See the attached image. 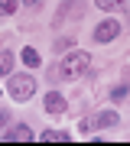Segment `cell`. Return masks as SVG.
<instances>
[{
	"label": "cell",
	"instance_id": "cell-1",
	"mask_svg": "<svg viewBox=\"0 0 130 146\" xmlns=\"http://www.w3.org/2000/svg\"><path fill=\"white\" fill-rule=\"evenodd\" d=\"M88 72H91V55L88 52H65V58L52 72V81H78Z\"/></svg>",
	"mask_w": 130,
	"mask_h": 146
},
{
	"label": "cell",
	"instance_id": "cell-2",
	"mask_svg": "<svg viewBox=\"0 0 130 146\" xmlns=\"http://www.w3.org/2000/svg\"><path fill=\"white\" fill-rule=\"evenodd\" d=\"M7 94L13 101H29L36 94V78L29 72H10L7 75Z\"/></svg>",
	"mask_w": 130,
	"mask_h": 146
},
{
	"label": "cell",
	"instance_id": "cell-3",
	"mask_svg": "<svg viewBox=\"0 0 130 146\" xmlns=\"http://www.w3.org/2000/svg\"><path fill=\"white\" fill-rule=\"evenodd\" d=\"M0 140L3 143H29V140H36V136H33V130L26 123H16V127H10V130L0 133Z\"/></svg>",
	"mask_w": 130,
	"mask_h": 146
},
{
	"label": "cell",
	"instance_id": "cell-4",
	"mask_svg": "<svg viewBox=\"0 0 130 146\" xmlns=\"http://www.w3.org/2000/svg\"><path fill=\"white\" fill-rule=\"evenodd\" d=\"M117 36H120V23L117 20H104V23L94 26V42H111Z\"/></svg>",
	"mask_w": 130,
	"mask_h": 146
},
{
	"label": "cell",
	"instance_id": "cell-5",
	"mask_svg": "<svg viewBox=\"0 0 130 146\" xmlns=\"http://www.w3.org/2000/svg\"><path fill=\"white\" fill-rule=\"evenodd\" d=\"M42 104H46V110H49V114H65V98H62V94H55V91H49L46 94V98H42Z\"/></svg>",
	"mask_w": 130,
	"mask_h": 146
},
{
	"label": "cell",
	"instance_id": "cell-6",
	"mask_svg": "<svg viewBox=\"0 0 130 146\" xmlns=\"http://www.w3.org/2000/svg\"><path fill=\"white\" fill-rule=\"evenodd\" d=\"M39 140H42V143H68L72 133H68V130H42Z\"/></svg>",
	"mask_w": 130,
	"mask_h": 146
},
{
	"label": "cell",
	"instance_id": "cell-7",
	"mask_svg": "<svg viewBox=\"0 0 130 146\" xmlns=\"http://www.w3.org/2000/svg\"><path fill=\"white\" fill-rule=\"evenodd\" d=\"M20 58H23V65H26V68H39V65H42V55H39L33 46H26L23 52H20Z\"/></svg>",
	"mask_w": 130,
	"mask_h": 146
},
{
	"label": "cell",
	"instance_id": "cell-8",
	"mask_svg": "<svg viewBox=\"0 0 130 146\" xmlns=\"http://www.w3.org/2000/svg\"><path fill=\"white\" fill-rule=\"evenodd\" d=\"M10 72H13V52H0V78H7Z\"/></svg>",
	"mask_w": 130,
	"mask_h": 146
},
{
	"label": "cell",
	"instance_id": "cell-9",
	"mask_svg": "<svg viewBox=\"0 0 130 146\" xmlns=\"http://www.w3.org/2000/svg\"><path fill=\"white\" fill-rule=\"evenodd\" d=\"M98 120H101V127H117L120 123L117 110H104V114H98Z\"/></svg>",
	"mask_w": 130,
	"mask_h": 146
},
{
	"label": "cell",
	"instance_id": "cell-10",
	"mask_svg": "<svg viewBox=\"0 0 130 146\" xmlns=\"http://www.w3.org/2000/svg\"><path fill=\"white\" fill-rule=\"evenodd\" d=\"M16 7H20V0H0V16H13Z\"/></svg>",
	"mask_w": 130,
	"mask_h": 146
},
{
	"label": "cell",
	"instance_id": "cell-11",
	"mask_svg": "<svg viewBox=\"0 0 130 146\" xmlns=\"http://www.w3.org/2000/svg\"><path fill=\"white\" fill-rule=\"evenodd\" d=\"M98 127H101V120H98V117H85V120H81V127H78V130H85V133L91 136V130H98Z\"/></svg>",
	"mask_w": 130,
	"mask_h": 146
},
{
	"label": "cell",
	"instance_id": "cell-12",
	"mask_svg": "<svg viewBox=\"0 0 130 146\" xmlns=\"http://www.w3.org/2000/svg\"><path fill=\"white\" fill-rule=\"evenodd\" d=\"M59 13H72V16H78V13H81V3H75V0H68V3H62V10H59Z\"/></svg>",
	"mask_w": 130,
	"mask_h": 146
},
{
	"label": "cell",
	"instance_id": "cell-13",
	"mask_svg": "<svg viewBox=\"0 0 130 146\" xmlns=\"http://www.w3.org/2000/svg\"><path fill=\"white\" fill-rule=\"evenodd\" d=\"M94 7H101V10H117V7H124V0H94Z\"/></svg>",
	"mask_w": 130,
	"mask_h": 146
},
{
	"label": "cell",
	"instance_id": "cell-14",
	"mask_svg": "<svg viewBox=\"0 0 130 146\" xmlns=\"http://www.w3.org/2000/svg\"><path fill=\"white\" fill-rule=\"evenodd\" d=\"M111 98H114V101H124V98H127V84H120V88H114V91H111Z\"/></svg>",
	"mask_w": 130,
	"mask_h": 146
},
{
	"label": "cell",
	"instance_id": "cell-15",
	"mask_svg": "<svg viewBox=\"0 0 130 146\" xmlns=\"http://www.w3.org/2000/svg\"><path fill=\"white\" fill-rule=\"evenodd\" d=\"M26 7H33V10H36V7H42V0H23Z\"/></svg>",
	"mask_w": 130,
	"mask_h": 146
},
{
	"label": "cell",
	"instance_id": "cell-16",
	"mask_svg": "<svg viewBox=\"0 0 130 146\" xmlns=\"http://www.w3.org/2000/svg\"><path fill=\"white\" fill-rule=\"evenodd\" d=\"M0 123H7V114H3V110H0Z\"/></svg>",
	"mask_w": 130,
	"mask_h": 146
}]
</instances>
